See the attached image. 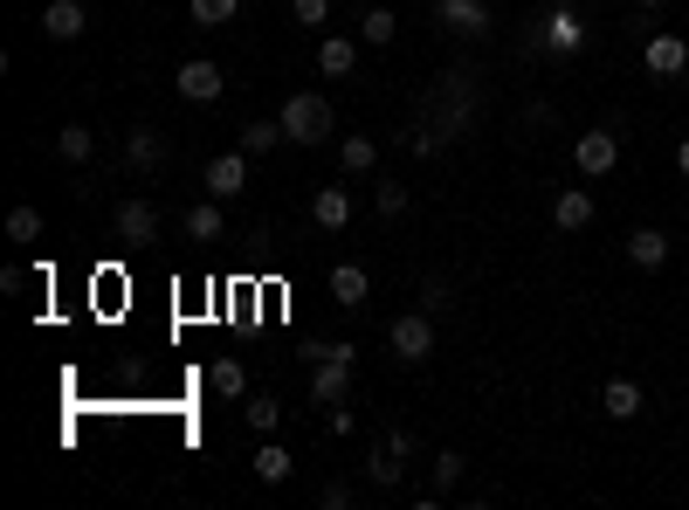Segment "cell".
Here are the masks:
<instances>
[{"instance_id": "6da1fadb", "label": "cell", "mask_w": 689, "mask_h": 510, "mask_svg": "<svg viewBox=\"0 0 689 510\" xmlns=\"http://www.w3.org/2000/svg\"><path fill=\"white\" fill-rule=\"evenodd\" d=\"M469 124H476V69H469V63H455V69L442 76V84L427 90V104H421V124H414V138H407V145H414L421 159H427V152L455 145V138L469 132Z\"/></svg>"}, {"instance_id": "7a4b0ae2", "label": "cell", "mask_w": 689, "mask_h": 510, "mask_svg": "<svg viewBox=\"0 0 689 510\" xmlns=\"http://www.w3.org/2000/svg\"><path fill=\"white\" fill-rule=\"evenodd\" d=\"M276 118H284V138L290 145H324L331 132H338V118H331V104H324L318 90H290Z\"/></svg>"}, {"instance_id": "3957f363", "label": "cell", "mask_w": 689, "mask_h": 510, "mask_svg": "<svg viewBox=\"0 0 689 510\" xmlns=\"http://www.w3.org/2000/svg\"><path fill=\"white\" fill-rule=\"evenodd\" d=\"M387 352H393L400 366H421L427 352H435V311H407V318H393Z\"/></svg>"}, {"instance_id": "277c9868", "label": "cell", "mask_w": 689, "mask_h": 510, "mask_svg": "<svg viewBox=\"0 0 689 510\" xmlns=\"http://www.w3.org/2000/svg\"><path fill=\"white\" fill-rule=\"evenodd\" d=\"M573 159H579V173H586V180H607V173L621 166V132H607V124H600V132H579Z\"/></svg>"}, {"instance_id": "5b68a950", "label": "cell", "mask_w": 689, "mask_h": 510, "mask_svg": "<svg viewBox=\"0 0 689 510\" xmlns=\"http://www.w3.org/2000/svg\"><path fill=\"white\" fill-rule=\"evenodd\" d=\"M221 84H227V76H221V63H208V56H193V63L173 69V90H180L187 104H214Z\"/></svg>"}, {"instance_id": "8992f818", "label": "cell", "mask_w": 689, "mask_h": 510, "mask_svg": "<svg viewBox=\"0 0 689 510\" xmlns=\"http://www.w3.org/2000/svg\"><path fill=\"white\" fill-rule=\"evenodd\" d=\"M435 21H442L448 35H463V42L490 35V8H482V0H435Z\"/></svg>"}, {"instance_id": "52a82bcc", "label": "cell", "mask_w": 689, "mask_h": 510, "mask_svg": "<svg viewBox=\"0 0 689 510\" xmlns=\"http://www.w3.org/2000/svg\"><path fill=\"white\" fill-rule=\"evenodd\" d=\"M111 228H118V242H132V248H145L152 235H159V208H152V200H118V214H111Z\"/></svg>"}, {"instance_id": "ba28073f", "label": "cell", "mask_w": 689, "mask_h": 510, "mask_svg": "<svg viewBox=\"0 0 689 510\" xmlns=\"http://www.w3.org/2000/svg\"><path fill=\"white\" fill-rule=\"evenodd\" d=\"M311 400L318 407H345L352 400V359H318L311 366Z\"/></svg>"}, {"instance_id": "9c48e42d", "label": "cell", "mask_w": 689, "mask_h": 510, "mask_svg": "<svg viewBox=\"0 0 689 510\" xmlns=\"http://www.w3.org/2000/svg\"><path fill=\"white\" fill-rule=\"evenodd\" d=\"M84 29H90V8H84V0H48V8H42V35H48V42H76Z\"/></svg>"}, {"instance_id": "30bf717a", "label": "cell", "mask_w": 689, "mask_h": 510, "mask_svg": "<svg viewBox=\"0 0 689 510\" xmlns=\"http://www.w3.org/2000/svg\"><path fill=\"white\" fill-rule=\"evenodd\" d=\"M248 187V152L235 145V152H221V159H208V193L214 200H235Z\"/></svg>"}, {"instance_id": "8fae6325", "label": "cell", "mask_w": 689, "mask_h": 510, "mask_svg": "<svg viewBox=\"0 0 689 510\" xmlns=\"http://www.w3.org/2000/svg\"><path fill=\"white\" fill-rule=\"evenodd\" d=\"M586 42V21L573 8H552L545 14V29H538V48H558V56H573V48Z\"/></svg>"}, {"instance_id": "7c38bea8", "label": "cell", "mask_w": 689, "mask_h": 510, "mask_svg": "<svg viewBox=\"0 0 689 510\" xmlns=\"http://www.w3.org/2000/svg\"><path fill=\"white\" fill-rule=\"evenodd\" d=\"M642 56H648V76H662V84H669V76L689 69V42H682V35H648Z\"/></svg>"}, {"instance_id": "4fadbf2b", "label": "cell", "mask_w": 689, "mask_h": 510, "mask_svg": "<svg viewBox=\"0 0 689 510\" xmlns=\"http://www.w3.org/2000/svg\"><path fill=\"white\" fill-rule=\"evenodd\" d=\"M124 166H132V173H159V166H166V138L152 132V124L124 132Z\"/></svg>"}, {"instance_id": "5bb4252c", "label": "cell", "mask_w": 689, "mask_h": 510, "mask_svg": "<svg viewBox=\"0 0 689 510\" xmlns=\"http://www.w3.org/2000/svg\"><path fill=\"white\" fill-rule=\"evenodd\" d=\"M311 221L324 228V235L352 228V193H345V187H318V193H311Z\"/></svg>"}, {"instance_id": "9a60e30c", "label": "cell", "mask_w": 689, "mask_h": 510, "mask_svg": "<svg viewBox=\"0 0 689 510\" xmlns=\"http://www.w3.org/2000/svg\"><path fill=\"white\" fill-rule=\"evenodd\" d=\"M324 290H331V303H345V311H359V303L373 297V276H366L359 263H338V269H331V284H324Z\"/></svg>"}, {"instance_id": "2e32d148", "label": "cell", "mask_w": 689, "mask_h": 510, "mask_svg": "<svg viewBox=\"0 0 689 510\" xmlns=\"http://www.w3.org/2000/svg\"><path fill=\"white\" fill-rule=\"evenodd\" d=\"M642 407H648V393L634 387V379H607V387H600V414L607 421H634Z\"/></svg>"}, {"instance_id": "e0dca14e", "label": "cell", "mask_w": 689, "mask_h": 510, "mask_svg": "<svg viewBox=\"0 0 689 510\" xmlns=\"http://www.w3.org/2000/svg\"><path fill=\"white\" fill-rule=\"evenodd\" d=\"M180 228H187V242H221V235H227L221 200H214V193H208V200H193V208L180 214Z\"/></svg>"}, {"instance_id": "ac0fdd59", "label": "cell", "mask_w": 689, "mask_h": 510, "mask_svg": "<svg viewBox=\"0 0 689 510\" xmlns=\"http://www.w3.org/2000/svg\"><path fill=\"white\" fill-rule=\"evenodd\" d=\"M552 221H558V235L593 228V193H586V187H566V193H558V208H552Z\"/></svg>"}, {"instance_id": "d6986e66", "label": "cell", "mask_w": 689, "mask_h": 510, "mask_svg": "<svg viewBox=\"0 0 689 510\" xmlns=\"http://www.w3.org/2000/svg\"><path fill=\"white\" fill-rule=\"evenodd\" d=\"M318 69L324 76H352L359 69V42L352 35H318Z\"/></svg>"}, {"instance_id": "ffe728a7", "label": "cell", "mask_w": 689, "mask_h": 510, "mask_svg": "<svg viewBox=\"0 0 689 510\" xmlns=\"http://www.w3.org/2000/svg\"><path fill=\"white\" fill-rule=\"evenodd\" d=\"M627 263L634 269H662L669 263V235H662V228H634L627 235Z\"/></svg>"}, {"instance_id": "44dd1931", "label": "cell", "mask_w": 689, "mask_h": 510, "mask_svg": "<svg viewBox=\"0 0 689 510\" xmlns=\"http://www.w3.org/2000/svg\"><path fill=\"white\" fill-rule=\"evenodd\" d=\"M235 145L248 152V159H269L276 145H290V138H284V118H255V124H242V138H235Z\"/></svg>"}, {"instance_id": "7402d4cb", "label": "cell", "mask_w": 689, "mask_h": 510, "mask_svg": "<svg viewBox=\"0 0 689 510\" xmlns=\"http://www.w3.org/2000/svg\"><path fill=\"white\" fill-rule=\"evenodd\" d=\"M255 476H263L269 490H276V483H290V476H297V455H290L284 442H269V435H263V448H255Z\"/></svg>"}, {"instance_id": "603a6c76", "label": "cell", "mask_w": 689, "mask_h": 510, "mask_svg": "<svg viewBox=\"0 0 689 510\" xmlns=\"http://www.w3.org/2000/svg\"><path fill=\"white\" fill-rule=\"evenodd\" d=\"M338 166H345V173H373V166H379V138H373V132L338 138Z\"/></svg>"}, {"instance_id": "cb8c5ba5", "label": "cell", "mask_w": 689, "mask_h": 510, "mask_svg": "<svg viewBox=\"0 0 689 510\" xmlns=\"http://www.w3.org/2000/svg\"><path fill=\"white\" fill-rule=\"evenodd\" d=\"M208 387H214L221 400H248V366H242V359H214V366H208Z\"/></svg>"}, {"instance_id": "d4e9b609", "label": "cell", "mask_w": 689, "mask_h": 510, "mask_svg": "<svg viewBox=\"0 0 689 510\" xmlns=\"http://www.w3.org/2000/svg\"><path fill=\"white\" fill-rule=\"evenodd\" d=\"M56 152H63L69 166H90V159H97V132H90V124H63V132H56Z\"/></svg>"}, {"instance_id": "484cf974", "label": "cell", "mask_w": 689, "mask_h": 510, "mask_svg": "<svg viewBox=\"0 0 689 510\" xmlns=\"http://www.w3.org/2000/svg\"><path fill=\"white\" fill-rule=\"evenodd\" d=\"M393 35H400V14H393V8H366V14H359V42H366V48H387Z\"/></svg>"}, {"instance_id": "4316f807", "label": "cell", "mask_w": 689, "mask_h": 510, "mask_svg": "<svg viewBox=\"0 0 689 510\" xmlns=\"http://www.w3.org/2000/svg\"><path fill=\"white\" fill-rule=\"evenodd\" d=\"M187 14H193V29H227L242 14V0H187Z\"/></svg>"}, {"instance_id": "83f0119b", "label": "cell", "mask_w": 689, "mask_h": 510, "mask_svg": "<svg viewBox=\"0 0 689 510\" xmlns=\"http://www.w3.org/2000/svg\"><path fill=\"white\" fill-rule=\"evenodd\" d=\"M276 414H284V407H276L269 393H248V407H242V421L255 428V435H276Z\"/></svg>"}, {"instance_id": "f1b7e54d", "label": "cell", "mask_w": 689, "mask_h": 510, "mask_svg": "<svg viewBox=\"0 0 689 510\" xmlns=\"http://www.w3.org/2000/svg\"><path fill=\"white\" fill-rule=\"evenodd\" d=\"M463 476H469V455H463V448H442V455H435V490H455Z\"/></svg>"}, {"instance_id": "f546056e", "label": "cell", "mask_w": 689, "mask_h": 510, "mask_svg": "<svg viewBox=\"0 0 689 510\" xmlns=\"http://www.w3.org/2000/svg\"><path fill=\"white\" fill-rule=\"evenodd\" d=\"M8 242H21V248L42 242V208H14L8 214Z\"/></svg>"}, {"instance_id": "4dcf8cb0", "label": "cell", "mask_w": 689, "mask_h": 510, "mask_svg": "<svg viewBox=\"0 0 689 510\" xmlns=\"http://www.w3.org/2000/svg\"><path fill=\"white\" fill-rule=\"evenodd\" d=\"M331 8H338V0H290V21H297V29H318V35H324Z\"/></svg>"}, {"instance_id": "1f68e13d", "label": "cell", "mask_w": 689, "mask_h": 510, "mask_svg": "<svg viewBox=\"0 0 689 510\" xmlns=\"http://www.w3.org/2000/svg\"><path fill=\"white\" fill-rule=\"evenodd\" d=\"M448 303H455V284H448V276H427V284H421V311H448Z\"/></svg>"}, {"instance_id": "d6a6232c", "label": "cell", "mask_w": 689, "mask_h": 510, "mask_svg": "<svg viewBox=\"0 0 689 510\" xmlns=\"http://www.w3.org/2000/svg\"><path fill=\"white\" fill-rule=\"evenodd\" d=\"M400 469H407V463H400V455H393V448H387V455H373V463H366V476H373V490H393V483H400Z\"/></svg>"}, {"instance_id": "836d02e7", "label": "cell", "mask_w": 689, "mask_h": 510, "mask_svg": "<svg viewBox=\"0 0 689 510\" xmlns=\"http://www.w3.org/2000/svg\"><path fill=\"white\" fill-rule=\"evenodd\" d=\"M373 208L387 214V221H400L407 214V187H393V180H379V193H373Z\"/></svg>"}, {"instance_id": "e575fe53", "label": "cell", "mask_w": 689, "mask_h": 510, "mask_svg": "<svg viewBox=\"0 0 689 510\" xmlns=\"http://www.w3.org/2000/svg\"><path fill=\"white\" fill-rule=\"evenodd\" d=\"M318 503H324V510H345V503H352V483H324Z\"/></svg>"}, {"instance_id": "d590c367", "label": "cell", "mask_w": 689, "mask_h": 510, "mask_svg": "<svg viewBox=\"0 0 689 510\" xmlns=\"http://www.w3.org/2000/svg\"><path fill=\"white\" fill-rule=\"evenodd\" d=\"M676 173L689 180V132H682V145H676Z\"/></svg>"}, {"instance_id": "8d00e7d4", "label": "cell", "mask_w": 689, "mask_h": 510, "mask_svg": "<svg viewBox=\"0 0 689 510\" xmlns=\"http://www.w3.org/2000/svg\"><path fill=\"white\" fill-rule=\"evenodd\" d=\"M634 8H642V14H655V8H669V0H634Z\"/></svg>"}]
</instances>
